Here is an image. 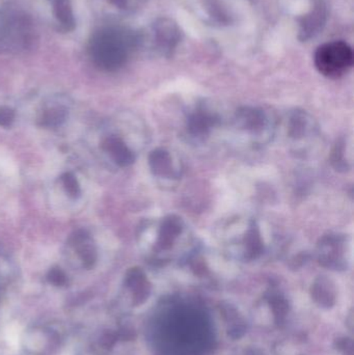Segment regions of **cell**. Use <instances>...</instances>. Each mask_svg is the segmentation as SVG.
<instances>
[{
	"label": "cell",
	"instance_id": "11",
	"mask_svg": "<svg viewBox=\"0 0 354 355\" xmlns=\"http://www.w3.org/2000/svg\"><path fill=\"white\" fill-rule=\"evenodd\" d=\"M103 149L109 154L114 164L121 168H126L134 162V153L127 147L126 144L118 137H109L102 144Z\"/></svg>",
	"mask_w": 354,
	"mask_h": 355
},
{
	"label": "cell",
	"instance_id": "19",
	"mask_svg": "<svg viewBox=\"0 0 354 355\" xmlns=\"http://www.w3.org/2000/svg\"><path fill=\"white\" fill-rule=\"evenodd\" d=\"M136 0H110L112 4L120 8H129Z\"/></svg>",
	"mask_w": 354,
	"mask_h": 355
},
{
	"label": "cell",
	"instance_id": "13",
	"mask_svg": "<svg viewBox=\"0 0 354 355\" xmlns=\"http://www.w3.org/2000/svg\"><path fill=\"white\" fill-rule=\"evenodd\" d=\"M54 17L58 24L66 31H72L75 28V17L73 14L72 4L70 0H50Z\"/></svg>",
	"mask_w": 354,
	"mask_h": 355
},
{
	"label": "cell",
	"instance_id": "4",
	"mask_svg": "<svg viewBox=\"0 0 354 355\" xmlns=\"http://www.w3.org/2000/svg\"><path fill=\"white\" fill-rule=\"evenodd\" d=\"M154 227L151 248L168 254L177 248H188L191 244L188 227L180 217L170 215L159 219Z\"/></svg>",
	"mask_w": 354,
	"mask_h": 355
},
{
	"label": "cell",
	"instance_id": "6",
	"mask_svg": "<svg viewBox=\"0 0 354 355\" xmlns=\"http://www.w3.org/2000/svg\"><path fill=\"white\" fill-rule=\"evenodd\" d=\"M235 120L237 128L255 141L267 139L274 128L269 114L259 108H243L237 112Z\"/></svg>",
	"mask_w": 354,
	"mask_h": 355
},
{
	"label": "cell",
	"instance_id": "12",
	"mask_svg": "<svg viewBox=\"0 0 354 355\" xmlns=\"http://www.w3.org/2000/svg\"><path fill=\"white\" fill-rule=\"evenodd\" d=\"M72 244L87 268H91L97 261V250L93 240L85 231L77 232L73 236Z\"/></svg>",
	"mask_w": 354,
	"mask_h": 355
},
{
	"label": "cell",
	"instance_id": "14",
	"mask_svg": "<svg viewBox=\"0 0 354 355\" xmlns=\"http://www.w3.org/2000/svg\"><path fill=\"white\" fill-rule=\"evenodd\" d=\"M66 118V110L60 107H54L45 110L39 121H41L42 126L54 128V127L60 126Z\"/></svg>",
	"mask_w": 354,
	"mask_h": 355
},
{
	"label": "cell",
	"instance_id": "3",
	"mask_svg": "<svg viewBox=\"0 0 354 355\" xmlns=\"http://www.w3.org/2000/svg\"><path fill=\"white\" fill-rule=\"evenodd\" d=\"M353 48L342 41L328 42L319 46L314 56L318 72L330 79L344 76L353 68Z\"/></svg>",
	"mask_w": 354,
	"mask_h": 355
},
{
	"label": "cell",
	"instance_id": "17",
	"mask_svg": "<svg viewBox=\"0 0 354 355\" xmlns=\"http://www.w3.org/2000/svg\"><path fill=\"white\" fill-rule=\"evenodd\" d=\"M47 279L49 283H51L52 285L57 286V287L67 283L66 275L60 268H52L48 272Z\"/></svg>",
	"mask_w": 354,
	"mask_h": 355
},
{
	"label": "cell",
	"instance_id": "8",
	"mask_svg": "<svg viewBox=\"0 0 354 355\" xmlns=\"http://www.w3.org/2000/svg\"><path fill=\"white\" fill-rule=\"evenodd\" d=\"M328 18V8L324 0H314L310 12L299 20V39L308 41L324 29Z\"/></svg>",
	"mask_w": 354,
	"mask_h": 355
},
{
	"label": "cell",
	"instance_id": "15",
	"mask_svg": "<svg viewBox=\"0 0 354 355\" xmlns=\"http://www.w3.org/2000/svg\"><path fill=\"white\" fill-rule=\"evenodd\" d=\"M349 150H351V145H348L347 139L337 144L336 149L333 152V162L337 168H341V170L351 168L348 164H351V158L345 156V152Z\"/></svg>",
	"mask_w": 354,
	"mask_h": 355
},
{
	"label": "cell",
	"instance_id": "2",
	"mask_svg": "<svg viewBox=\"0 0 354 355\" xmlns=\"http://www.w3.org/2000/svg\"><path fill=\"white\" fill-rule=\"evenodd\" d=\"M35 29L30 17L21 10H0V51H24L33 45Z\"/></svg>",
	"mask_w": 354,
	"mask_h": 355
},
{
	"label": "cell",
	"instance_id": "1",
	"mask_svg": "<svg viewBox=\"0 0 354 355\" xmlns=\"http://www.w3.org/2000/svg\"><path fill=\"white\" fill-rule=\"evenodd\" d=\"M137 43L139 39L129 29L118 26L104 27L91 35L89 44V55L98 68L112 72L126 64Z\"/></svg>",
	"mask_w": 354,
	"mask_h": 355
},
{
	"label": "cell",
	"instance_id": "5",
	"mask_svg": "<svg viewBox=\"0 0 354 355\" xmlns=\"http://www.w3.org/2000/svg\"><path fill=\"white\" fill-rule=\"evenodd\" d=\"M226 227L224 238L227 248H238L247 254H256L263 248L261 233L255 221L235 220Z\"/></svg>",
	"mask_w": 354,
	"mask_h": 355
},
{
	"label": "cell",
	"instance_id": "9",
	"mask_svg": "<svg viewBox=\"0 0 354 355\" xmlns=\"http://www.w3.org/2000/svg\"><path fill=\"white\" fill-rule=\"evenodd\" d=\"M216 122L218 118L215 114H211V110L206 107H197L189 114L187 120V132L193 139H204L209 135Z\"/></svg>",
	"mask_w": 354,
	"mask_h": 355
},
{
	"label": "cell",
	"instance_id": "10",
	"mask_svg": "<svg viewBox=\"0 0 354 355\" xmlns=\"http://www.w3.org/2000/svg\"><path fill=\"white\" fill-rule=\"evenodd\" d=\"M150 168L154 176L159 179L172 180L179 177V168L170 152L163 149L155 150L150 154Z\"/></svg>",
	"mask_w": 354,
	"mask_h": 355
},
{
	"label": "cell",
	"instance_id": "7",
	"mask_svg": "<svg viewBox=\"0 0 354 355\" xmlns=\"http://www.w3.org/2000/svg\"><path fill=\"white\" fill-rule=\"evenodd\" d=\"M152 41L161 55H170L180 43V28L170 19H158L152 26Z\"/></svg>",
	"mask_w": 354,
	"mask_h": 355
},
{
	"label": "cell",
	"instance_id": "18",
	"mask_svg": "<svg viewBox=\"0 0 354 355\" xmlns=\"http://www.w3.org/2000/svg\"><path fill=\"white\" fill-rule=\"evenodd\" d=\"M15 120V112L12 108L0 107V126L10 127Z\"/></svg>",
	"mask_w": 354,
	"mask_h": 355
},
{
	"label": "cell",
	"instance_id": "16",
	"mask_svg": "<svg viewBox=\"0 0 354 355\" xmlns=\"http://www.w3.org/2000/svg\"><path fill=\"white\" fill-rule=\"evenodd\" d=\"M62 183L70 198H79L81 193L80 186H79L76 177L72 173H66V174L62 175Z\"/></svg>",
	"mask_w": 354,
	"mask_h": 355
}]
</instances>
